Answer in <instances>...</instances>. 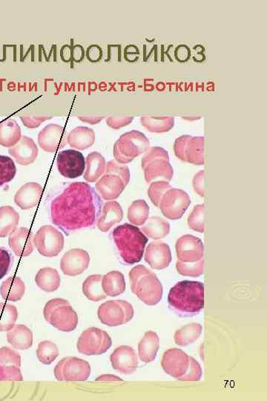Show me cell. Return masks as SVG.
<instances>
[{
	"label": "cell",
	"instance_id": "6da1fadb",
	"mask_svg": "<svg viewBox=\"0 0 267 401\" xmlns=\"http://www.w3.org/2000/svg\"><path fill=\"white\" fill-rule=\"evenodd\" d=\"M103 201L87 183L74 182L51 204V219L66 234L92 227L100 217Z\"/></svg>",
	"mask_w": 267,
	"mask_h": 401
},
{
	"label": "cell",
	"instance_id": "7a4b0ae2",
	"mask_svg": "<svg viewBox=\"0 0 267 401\" xmlns=\"http://www.w3.org/2000/svg\"><path fill=\"white\" fill-rule=\"evenodd\" d=\"M170 308L181 317H192L204 308V286L202 282H177L168 296Z\"/></svg>",
	"mask_w": 267,
	"mask_h": 401
},
{
	"label": "cell",
	"instance_id": "3957f363",
	"mask_svg": "<svg viewBox=\"0 0 267 401\" xmlns=\"http://www.w3.org/2000/svg\"><path fill=\"white\" fill-rule=\"evenodd\" d=\"M112 236L125 263L132 265L142 260L148 239L139 228L124 224L113 231Z\"/></svg>",
	"mask_w": 267,
	"mask_h": 401
},
{
	"label": "cell",
	"instance_id": "277c9868",
	"mask_svg": "<svg viewBox=\"0 0 267 401\" xmlns=\"http://www.w3.org/2000/svg\"><path fill=\"white\" fill-rule=\"evenodd\" d=\"M132 291L147 306H156L163 297V286L155 273L144 266L133 268L130 272Z\"/></svg>",
	"mask_w": 267,
	"mask_h": 401
},
{
	"label": "cell",
	"instance_id": "5b68a950",
	"mask_svg": "<svg viewBox=\"0 0 267 401\" xmlns=\"http://www.w3.org/2000/svg\"><path fill=\"white\" fill-rule=\"evenodd\" d=\"M105 172L106 174L95 185L96 190L104 200L117 199L130 183V170L126 166L110 162Z\"/></svg>",
	"mask_w": 267,
	"mask_h": 401
},
{
	"label": "cell",
	"instance_id": "8992f818",
	"mask_svg": "<svg viewBox=\"0 0 267 401\" xmlns=\"http://www.w3.org/2000/svg\"><path fill=\"white\" fill-rule=\"evenodd\" d=\"M45 320L59 331L70 332L76 329L78 316L66 300L56 298L49 300L43 309Z\"/></svg>",
	"mask_w": 267,
	"mask_h": 401
},
{
	"label": "cell",
	"instance_id": "52a82bcc",
	"mask_svg": "<svg viewBox=\"0 0 267 401\" xmlns=\"http://www.w3.org/2000/svg\"><path fill=\"white\" fill-rule=\"evenodd\" d=\"M142 168L147 183L156 180L169 182L172 179L173 170L168 163L166 153L161 149H152L143 159Z\"/></svg>",
	"mask_w": 267,
	"mask_h": 401
},
{
	"label": "cell",
	"instance_id": "ba28073f",
	"mask_svg": "<svg viewBox=\"0 0 267 401\" xmlns=\"http://www.w3.org/2000/svg\"><path fill=\"white\" fill-rule=\"evenodd\" d=\"M148 146V141L144 134L137 131L127 133L115 144V158L119 163H130L145 152Z\"/></svg>",
	"mask_w": 267,
	"mask_h": 401
},
{
	"label": "cell",
	"instance_id": "9c48e42d",
	"mask_svg": "<svg viewBox=\"0 0 267 401\" xmlns=\"http://www.w3.org/2000/svg\"><path fill=\"white\" fill-rule=\"evenodd\" d=\"M97 316L102 324L108 326H122L132 320L134 309L127 301L110 300L99 307Z\"/></svg>",
	"mask_w": 267,
	"mask_h": 401
},
{
	"label": "cell",
	"instance_id": "30bf717a",
	"mask_svg": "<svg viewBox=\"0 0 267 401\" xmlns=\"http://www.w3.org/2000/svg\"><path fill=\"white\" fill-rule=\"evenodd\" d=\"M112 340L106 331L92 327L85 330L79 338L77 348L80 353L88 355H101L110 349Z\"/></svg>",
	"mask_w": 267,
	"mask_h": 401
},
{
	"label": "cell",
	"instance_id": "8fae6325",
	"mask_svg": "<svg viewBox=\"0 0 267 401\" xmlns=\"http://www.w3.org/2000/svg\"><path fill=\"white\" fill-rule=\"evenodd\" d=\"M34 246L42 256L57 257L64 248V237L62 233L52 226L39 228L33 238Z\"/></svg>",
	"mask_w": 267,
	"mask_h": 401
},
{
	"label": "cell",
	"instance_id": "7c38bea8",
	"mask_svg": "<svg viewBox=\"0 0 267 401\" xmlns=\"http://www.w3.org/2000/svg\"><path fill=\"white\" fill-rule=\"evenodd\" d=\"M54 374L59 381H85L91 375V366L83 359L66 357L56 365Z\"/></svg>",
	"mask_w": 267,
	"mask_h": 401
},
{
	"label": "cell",
	"instance_id": "4fadbf2b",
	"mask_svg": "<svg viewBox=\"0 0 267 401\" xmlns=\"http://www.w3.org/2000/svg\"><path fill=\"white\" fill-rule=\"evenodd\" d=\"M191 199L186 192L170 188L163 195L159 207L164 216L170 219H179L189 208Z\"/></svg>",
	"mask_w": 267,
	"mask_h": 401
},
{
	"label": "cell",
	"instance_id": "5bb4252c",
	"mask_svg": "<svg viewBox=\"0 0 267 401\" xmlns=\"http://www.w3.org/2000/svg\"><path fill=\"white\" fill-rule=\"evenodd\" d=\"M57 168L65 178L81 177L86 170V159L82 153L75 150L59 152L57 159Z\"/></svg>",
	"mask_w": 267,
	"mask_h": 401
},
{
	"label": "cell",
	"instance_id": "9a60e30c",
	"mask_svg": "<svg viewBox=\"0 0 267 401\" xmlns=\"http://www.w3.org/2000/svg\"><path fill=\"white\" fill-rule=\"evenodd\" d=\"M190 360L181 349H170L164 352L161 366L166 374L181 380L189 371Z\"/></svg>",
	"mask_w": 267,
	"mask_h": 401
},
{
	"label": "cell",
	"instance_id": "2e32d148",
	"mask_svg": "<svg viewBox=\"0 0 267 401\" xmlns=\"http://www.w3.org/2000/svg\"><path fill=\"white\" fill-rule=\"evenodd\" d=\"M66 131L62 126L48 124L38 135L39 146L46 152L57 153L67 144Z\"/></svg>",
	"mask_w": 267,
	"mask_h": 401
},
{
	"label": "cell",
	"instance_id": "e0dca14e",
	"mask_svg": "<svg viewBox=\"0 0 267 401\" xmlns=\"http://www.w3.org/2000/svg\"><path fill=\"white\" fill-rule=\"evenodd\" d=\"M176 252L178 260L192 263L204 259V247L201 239L186 235L177 241Z\"/></svg>",
	"mask_w": 267,
	"mask_h": 401
},
{
	"label": "cell",
	"instance_id": "ac0fdd59",
	"mask_svg": "<svg viewBox=\"0 0 267 401\" xmlns=\"http://www.w3.org/2000/svg\"><path fill=\"white\" fill-rule=\"evenodd\" d=\"M90 257L87 251L74 248L67 251L61 261V268L64 275L76 277L81 275L89 266Z\"/></svg>",
	"mask_w": 267,
	"mask_h": 401
},
{
	"label": "cell",
	"instance_id": "d6986e66",
	"mask_svg": "<svg viewBox=\"0 0 267 401\" xmlns=\"http://www.w3.org/2000/svg\"><path fill=\"white\" fill-rule=\"evenodd\" d=\"M21 366V358L17 352L8 347L0 349V380H23Z\"/></svg>",
	"mask_w": 267,
	"mask_h": 401
},
{
	"label": "cell",
	"instance_id": "ffe728a7",
	"mask_svg": "<svg viewBox=\"0 0 267 401\" xmlns=\"http://www.w3.org/2000/svg\"><path fill=\"white\" fill-rule=\"evenodd\" d=\"M203 139L183 137L177 141L175 152L178 157L195 164H203Z\"/></svg>",
	"mask_w": 267,
	"mask_h": 401
},
{
	"label": "cell",
	"instance_id": "44dd1931",
	"mask_svg": "<svg viewBox=\"0 0 267 401\" xmlns=\"http://www.w3.org/2000/svg\"><path fill=\"white\" fill-rule=\"evenodd\" d=\"M110 360L113 369L124 375L134 373L138 366L136 352L128 346L117 348L111 355Z\"/></svg>",
	"mask_w": 267,
	"mask_h": 401
},
{
	"label": "cell",
	"instance_id": "7402d4cb",
	"mask_svg": "<svg viewBox=\"0 0 267 401\" xmlns=\"http://www.w3.org/2000/svg\"><path fill=\"white\" fill-rule=\"evenodd\" d=\"M145 261L154 269L166 268L172 262L170 246L163 242L148 244L145 253Z\"/></svg>",
	"mask_w": 267,
	"mask_h": 401
},
{
	"label": "cell",
	"instance_id": "603a6c76",
	"mask_svg": "<svg viewBox=\"0 0 267 401\" xmlns=\"http://www.w3.org/2000/svg\"><path fill=\"white\" fill-rule=\"evenodd\" d=\"M33 233L27 228H17L9 235L8 244L15 255L26 257L31 255L34 251Z\"/></svg>",
	"mask_w": 267,
	"mask_h": 401
},
{
	"label": "cell",
	"instance_id": "cb8c5ba5",
	"mask_svg": "<svg viewBox=\"0 0 267 401\" xmlns=\"http://www.w3.org/2000/svg\"><path fill=\"white\" fill-rule=\"evenodd\" d=\"M43 194L42 186L36 182L26 183L19 188L14 197V202L22 210H29L37 206Z\"/></svg>",
	"mask_w": 267,
	"mask_h": 401
},
{
	"label": "cell",
	"instance_id": "d4e9b609",
	"mask_svg": "<svg viewBox=\"0 0 267 401\" xmlns=\"http://www.w3.org/2000/svg\"><path fill=\"white\" fill-rule=\"evenodd\" d=\"M8 153L17 164L27 166L34 163L37 159L38 148L32 139L23 135L13 148L9 149Z\"/></svg>",
	"mask_w": 267,
	"mask_h": 401
},
{
	"label": "cell",
	"instance_id": "484cf974",
	"mask_svg": "<svg viewBox=\"0 0 267 401\" xmlns=\"http://www.w3.org/2000/svg\"><path fill=\"white\" fill-rule=\"evenodd\" d=\"M123 219V212L120 204L115 201L108 202L102 207L97 226L101 231L107 232Z\"/></svg>",
	"mask_w": 267,
	"mask_h": 401
},
{
	"label": "cell",
	"instance_id": "4316f807",
	"mask_svg": "<svg viewBox=\"0 0 267 401\" xmlns=\"http://www.w3.org/2000/svg\"><path fill=\"white\" fill-rule=\"evenodd\" d=\"M159 346V337L154 331H147L138 345V355L144 363H151L155 360Z\"/></svg>",
	"mask_w": 267,
	"mask_h": 401
},
{
	"label": "cell",
	"instance_id": "83f0119b",
	"mask_svg": "<svg viewBox=\"0 0 267 401\" xmlns=\"http://www.w3.org/2000/svg\"><path fill=\"white\" fill-rule=\"evenodd\" d=\"M95 141L93 130L86 126H78L67 137V142L72 148L83 150L90 148Z\"/></svg>",
	"mask_w": 267,
	"mask_h": 401
},
{
	"label": "cell",
	"instance_id": "f1b7e54d",
	"mask_svg": "<svg viewBox=\"0 0 267 401\" xmlns=\"http://www.w3.org/2000/svg\"><path fill=\"white\" fill-rule=\"evenodd\" d=\"M8 343L19 350H27L33 345V333L31 329L24 325H17L8 331Z\"/></svg>",
	"mask_w": 267,
	"mask_h": 401
},
{
	"label": "cell",
	"instance_id": "f546056e",
	"mask_svg": "<svg viewBox=\"0 0 267 401\" xmlns=\"http://www.w3.org/2000/svg\"><path fill=\"white\" fill-rule=\"evenodd\" d=\"M84 179L93 183L101 177L106 171V164L102 155L93 152L87 156L86 160Z\"/></svg>",
	"mask_w": 267,
	"mask_h": 401
},
{
	"label": "cell",
	"instance_id": "4dcf8cb0",
	"mask_svg": "<svg viewBox=\"0 0 267 401\" xmlns=\"http://www.w3.org/2000/svg\"><path fill=\"white\" fill-rule=\"evenodd\" d=\"M21 129L16 121L8 119L0 123V145L13 148L21 139Z\"/></svg>",
	"mask_w": 267,
	"mask_h": 401
},
{
	"label": "cell",
	"instance_id": "1f68e13d",
	"mask_svg": "<svg viewBox=\"0 0 267 401\" xmlns=\"http://www.w3.org/2000/svg\"><path fill=\"white\" fill-rule=\"evenodd\" d=\"M37 286L46 292H54L61 286V279L59 272L52 268L39 270L35 277Z\"/></svg>",
	"mask_w": 267,
	"mask_h": 401
},
{
	"label": "cell",
	"instance_id": "d6a6232c",
	"mask_svg": "<svg viewBox=\"0 0 267 401\" xmlns=\"http://www.w3.org/2000/svg\"><path fill=\"white\" fill-rule=\"evenodd\" d=\"M102 288L108 297H117L126 291V280L122 273L111 271L103 276Z\"/></svg>",
	"mask_w": 267,
	"mask_h": 401
},
{
	"label": "cell",
	"instance_id": "836d02e7",
	"mask_svg": "<svg viewBox=\"0 0 267 401\" xmlns=\"http://www.w3.org/2000/svg\"><path fill=\"white\" fill-rule=\"evenodd\" d=\"M26 285L18 277H10L3 282L0 293L5 300L17 302L25 295Z\"/></svg>",
	"mask_w": 267,
	"mask_h": 401
},
{
	"label": "cell",
	"instance_id": "e575fe53",
	"mask_svg": "<svg viewBox=\"0 0 267 401\" xmlns=\"http://www.w3.org/2000/svg\"><path fill=\"white\" fill-rule=\"evenodd\" d=\"M19 222V215L12 207L0 208V238H5L14 231Z\"/></svg>",
	"mask_w": 267,
	"mask_h": 401
},
{
	"label": "cell",
	"instance_id": "d590c367",
	"mask_svg": "<svg viewBox=\"0 0 267 401\" xmlns=\"http://www.w3.org/2000/svg\"><path fill=\"white\" fill-rule=\"evenodd\" d=\"M143 226V233L148 238L160 239L166 237L170 231V223L161 217H152Z\"/></svg>",
	"mask_w": 267,
	"mask_h": 401
},
{
	"label": "cell",
	"instance_id": "8d00e7d4",
	"mask_svg": "<svg viewBox=\"0 0 267 401\" xmlns=\"http://www.w3.org/2000/svg\"><path fill=\"white\" fill-rule=\"evenodd\" d=\"M102 278L100 275H91L83 282V292L88 300L97 302L107 297L102 288Z\"/></svg>",
	"mask_w": 267,
	"mask_h": 401
},
{
	"label": "cell",
	"instance_id": "74e56055",
	"mask_svg": "<svg viewBox=\"0 0 267 401\" xmlns=\"http://www.w3.org/2000/svg\"><path fill=\"white\" fill-rule=\"evenodd\" d=\"M203 327L199 324H188L177 330L175 334V342L177 346H186L194 343L202 334Z\"/></svg>",
	"mask_w": 267,
	"mask_h": 401
},
{
	"label": "cell",
	"instance_id": "f35d334b",
	"mask_svg": "<svg viewBox=\"0 0 267 401\" xmlns=\"http://www.w3.org/2000/svg\"><path fill=\"white\" fill-rule=\"evenodd\" d=\"M150 216V207L144 200L135 201L128 211V219L137 226H143Z\"/></svg>",
	"mask_w": 267,
	"mask_h": 401
},
{
	"label": "cell",
	"instance_id": "ab89813d",
	"mask_svg": "<svg viewBox=\"0 0 267 401\" xmlns=\"http://www.w3.org/2000/svg\"><path fill=\"white\" fill-rule=\"evenodd\" d=\"M59 356L57 346L50 340H44L39 344L37 357L41 363L50 365Z\"/></svg>",
	"mask_w": 267,
	"mask_h": 401
},
{
	"label": "cell",
	"instance_id": "60d3db41",
	"mask_svg": "<svg viewBox=\"0 0 267 401\" xmlns=\"http://www.w3.org/2000/svg\"><path fill=\"white\" fill-rule=\"evenodd\" d=\"M18 312L17 308L6 303H0V331H8L15 326Z\"/></svg>",
	"mask_w": 267,
	"mask_h": 401
},
{
	"label": "cell",
	"instance_id": "b9f144b4",
	"mask_svg": "<svg viewBox=\"0 0 267 401\" xmlns=\"http://www.w3.org/2000/svg\"><path fill=\"white\" fill-rule=\"evenodd\" d=\"M16 173L17 168L13 159L8 156L0 155V187L11 182Z\"/></svg>",
	"mask_w": 267,
	"mask_h": 401
},
{
	"label": "cell",
	"instance_id": "7bdbcfd3",
	"mask_svg": "<svg viewBox=\"0 0 267 401\" xmlns=\"http://www.w3.org/2000/svg\"><path fill=\"white\" fill-rule=\"evenodd\" d=\"M176 268L177 272L182 276L200 277L204 275V259L192 263H186L178 260L176 264Z\"/></svg>",
	"mask_w": 267,
	"mask_h": 401
},
{
	"label": "cell",
	"instance_id": "ee69618b",
	"mask_svg": "<svg viewBox=\"0 0 267 401\" xmlns=\"http://www.w3.org/2000/svg\"><path fill=\"white\" fill-rule=\"evenodd\" d=\"M190 228L197 232H204V204L195 206L188 219Z\"/></svg>",
	"mask_w": 267,
	"mask_h": 401
},
{
	"label": "cell",
	"instance_id": "f6af8a7d",
	"mask_svg": "<svg viewBox=\"0 0 267 401\" xmlns=\"http://www.w3.org/2000/svg\"><path fill=\"white\" fill-rule=\"evenodd\" d=\"M171 186L166 182H152L148 190V197L156 207H159L163 195L167 190L171 188Z\"/></svg>",
	"mask_w": 267,
	"mask_h": 401
},
{
	"label": "cell",
	"instance_id": "bcb514c9",
	"mask_svg": "<svg viewBox=\"0 0 267 401\" xmlns=\"http://www.w3.org/2000/svg\"><path fill=\"white\" fill-rule=\"evenodd\" d=\"M203 371L199 362L191 357L190 366L187 374L181 378V381H199L201 379Z\"/></svg>",
	"mask_w": 267,
	"mask_h": 401
},
{
	"label": "cell",
	"instance_id": "7dc6e473",
	"mask_svg": "<svg viewBox=\"0 0 267 401\" xmlns=\"http://www.w3.org/2000/svg\"><path fill=\"white\" fill-rule=\"evenodd\" d=\"M12 259L11 254L4 249L0 248V280H2L11 268Z\"/></svg>",
	"mask_w": 267,
	"mask_h": 401
},
{
	"label": "cell",
	"instance_id": "c3c4849f",
	"mask_svg": "<svg viewBox=\"0 0 267 401\" xmlns=\"http://www.w3.org/2000/svg\"><path fill=\"white\" fill-rule=\"evenodd\" d=\"M142 123L146 128L153 132L169 130L172 125L171 121H153L146 119L142 120Z\"/></svg>",
	"mask_w": 267,
	"mask_h": 401
},
{
	"label": "cell",
	"instance_id": "681fc988",
	"mask_svg": "<svg viewBox=\"0 0 267 401\" xmlns=\"http://www.w3.org/2000/svg\"><path fill=\"white\" fill-rule=\"evenodd\" d=\"M21 119L23 124L29 129L37 128L42 123L47 120L52 119V117L39 116V117H21Z\"/></svg>",
	"mask_w": 267,
	"mask_h": 401
},
{
	"label": "cell",
	"instance_id": "f907efd6",
	"mask_svg": "<svg viewBox=\"0 0 267 401\" xmlns=\"http://www.w3.org/2000/svg\"><path fill=\"white\" fill-rule=\"evenodd\" d=\"M86 55L88 61H90L91 63H97L102 59V48L97 45H92L88 47Z\"/></svg>",
	"mask_w": 267,
	"mask_h": 401
},
{
	"label": "cell",
	"instance_id": "816d5d0a",
	"mask_svg": "<svg viewBox=\"0 0 267 401\" xmlns=\"http://www.w3.org/2000/svg\"><path fill=\"white\" fill-rule=\"evenodd\" d=\"M204 171L197 173L193 179L194 190L200 195L204 197Z\"/></svg>",
	"mask_w": 267,
	"mask_h": 401
},
{
	"label": "cell",
	"instance_id": "f5cc1de1",
	"mask_svg": "<svg viewBox=\"0 0 267 401\" xmlns=\"http://www.w3.org/2000/svg\"><path fill=\"white\" fill-rule=\"evenodd\" d=\"M124 57L128 62L134 63L139 58V50L134 46H128L124 51Z\"/></svg>",
	"mask_w": 267,
	"mask_h": 401
},
{
	"label": "cell",
	"instance_id": "db71d44e",
	"mask_svg": "<svg viewBox=\"0 0 267 401\" xmlns=\"http://www.w3.org/2000/svg\"><path fill=\"white\" fill-rule=\"evenodd\" d=\"M132 120V119H130V117H110V119H108L107 124L112 128L118 129L128 125Z\"/></svg>",
	"mask_w": 267,
	"mask_h": 401
},
{
	"label": "cell",
	"instance_id": "11a10c76",
	"mask_svg": "<svg viewBox=\"0 0 267 401\" xmlns=\"http://www.w3.org/2000/svg\"><path fill=\"white\" fill-rule=\"evenodd\" d=\"M86 52L81 45H75L72 47V61L81 63L83 61Z\"/></svg>",
	"mask_w": 267,
	"mask_h": 401
},
{
	"label": "cell",
	"instance_id": "9f6ffc18",
	"mask_svg": "<svg viewBox=\"0 0 267 401\" xmlns=\"http://www.w3.org/2000/svg\"><path fill=\"white\" fill-rule=\"evenodd\" d=\"M72 47L68 45L63 46L61 48V57L62 61L65 63H69L72 61Z\"/></svg>",
	"mask_w": 267,
	"mask_h": 401
},
{
	"label": "cell",
	"instance_id": "6f0895ef",
	"mask_svg": "<svg viewBox=\"0 0 267 401\" xmlns=\"http://www.w3.org/2000/svg\"><path fill=\"white\" fill-rule=\"evenodd\" d=\"M79 119L88 124H97L103 119V117H79Z\"/></svg>",
	"mask_w": 267,
	"mask_h": 401
},
{
	"label": "cell",
	"instance_id": "680465c9",
	"mask_svg": "<svg viewBox=\"0 0 267 401\" xmlns=\"http://www.w3.org/2000/svg\"><path fill=\"white\" fill-rule=\"evenodd\" d=\"M96 380H123L122 379H121L120 378H118L117 376L115 375H102L101 377H99L96 379Z\"/></svg>",
	"mask_w": 267,
	"mask_h": 401
}]
</instances>
